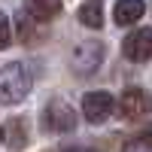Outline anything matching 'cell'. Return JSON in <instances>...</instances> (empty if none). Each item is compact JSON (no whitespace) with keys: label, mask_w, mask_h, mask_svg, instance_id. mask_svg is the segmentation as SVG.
<instances>
[{"label":"cell","mask_w":152,"mask_h":152,"mask_svg":"<svg viewBox=\"0 0 152 152\" xmlns=\"http://www.w3.org/2000/svg\"><path fill=\"white\" fill-rule=\"evenodd\" d=\"M31 91V73L28 67H21L18 61H9V64H3V70H0V100H3L6 107L18 104V100H24Z\"/></svg>","instance_id":"obj_1"},{"label":"cell","mask_w":152,"mask_h":152,"mask_svg":"<svg viewBox=\"0 0 152 152\" xmlns=\"http://www.w3.org/2000/svg\"><path fill=\"white\" fill-rule=\"evenodd\" d=\"M107 55V49L104 43H94V40H85L73 49V55H70V67L79 73V76H88V73H94L100 67V61H104Z\"/></svg>","instance_id":"obj_2"},{"label":"cell","mask_w":152,"mask_h":152,"mask_svg":"<svg viewBox=\"0 0 152 152\" xmlns=\"http://www.w3.org/2000/svg\"><path fill=\"white\" fill-rule=\"evenodd\" d=\"M43 128L46 131H55V134H67L76 128V113L70 104L64 100H52L46 110H43Z\"/></svg>","instance_id":"obj_3"},{"label":"cell","mask_w":152,"mask_h":152,"mask_svg":"<svg viewBox=\"0 0 152 152\" xmlns=\"http://www.w3.org/2000/svg\"><path fill=\"white\" fill-rule=\"evenodd\" d=\"M113 107H116V100H113L110 91H91L82 100V116L91 125H100V122H107L113 116Z\"/></svg>","instance_id":"obj_4"},{"label":"cell","mask_w":152,"mask_h":152,"mask_svg":"<svg viewBox=\"0 0 152 152\" xmlns=\"http://www.w3.org/2000/svg\"><path fill=\"white\" fill-rule=\"evenodd\" d=\"M122 52L128 61H146L152 58V28H137L122 40Z\"/></svg>","instance_id":"obj_5"},{"label":"cell","mask_w":152,"mask_h":152,"mask_svg":"<svg viewBox=\"0 0 152 152\" xmlns=\"http://www.w3.org/2000/svg\"><path fill=\"white\" fill-rule=\"evenodd\" d=\"M149 107H152V97L143 91V88H125L122 91V100H119V110H122V116L125 119H140V116H146L149 113Z\"/></svg>","instance_id":"obj_6"},{"label":"cell","mask_w":152,"mask_h":152,"mask_svg":"<svg viewBox=\"0 0 152 152\" xmlns=\"http://www.w3.org/2000/svg\"><path fill=\"white\" fill-rule=\"evenodd\" d=\"M143 9H146L143 0H119L116 9H113V18H116L119 28L122 24H134L137 18H143Z\"/></svg>","instance_id":"obj_7"},{"label":"cell","mask_w":152,"mask_h":152,"mask_svg":"<svg viewBox=\"0 0 152 152\" xmlns=\"http://www.w3.org/2000/svg\"><path fill=\"white\" fill-rule=\"evenodd\" d=\"M76 18H79L85 28L97 31L100 24H104V0H85L79 6V12H76Z\"/></svg>","instance_id":"obj_8"},{"label":"cell","mask_w":152,"mask_h":152,"mask_svg":"<svg viewBox=\"0 0 152 152\" xmlns=\"http://www.w3.org/2000/svg\"><path fill=\"white\" fill-rule=\"evenodd\" d=\"M24 9L31 12V18L37 21H49L61 12V0H24Z\"/></svg>","instance_id":"obj_9"},{"label":"cell","mask_w":152,"mask_h":152,"mask_svg":"<svg viewBox=\"0 0 152 152\" xmlns=\"http://www.w3.org/2000/svg\"><path fill=\"white\" fill-rule=\"evenodd\" d=\"M3 134H6V146H9L12 152H18V149H24V146H28V131H24V125H21L18 119L6 122Z\"/></svg>","instance_id":"obj_10"},{"label":"cell","mask_w":152,"mask_h":152,"mask_svg":"<svg viewBox=\"0 0 152 152\" xmlns=\"http://www.w3.org/2000/svg\"><path fill=\"white\" fill-rule=\"evenodd\" d=\"M122 152H152V128H149L143 137H137V140L125 143V149H122Z\"/></svg>","instance_id":"obj_11"},{"label":"cell","mask_w":152,"mask_h":152,"mask_svg":"<svg viewBox=\"0 0 152 152\" xmlns=\"http://www.w3.org/2000/svg\"><path fill=\"white\" fill-rule=\"evenodd\" d=\"M9 46H12V18L0 15V49H9Z\"/></svg>","instance_id":"obj_12"},{"label":"cell","mask_w":152,"mask_h":152,"mask_svg":"<svg viewBox=\"0 0 152 152\" xmlns=\"http://www.w3.org/2000/svg\"><path fill=\"white\" fill-rule=\"evenodd\" d=\"M76 152H91V149H76Z\"/></svg>","instance_id":"obj_13"}]
</instances>
